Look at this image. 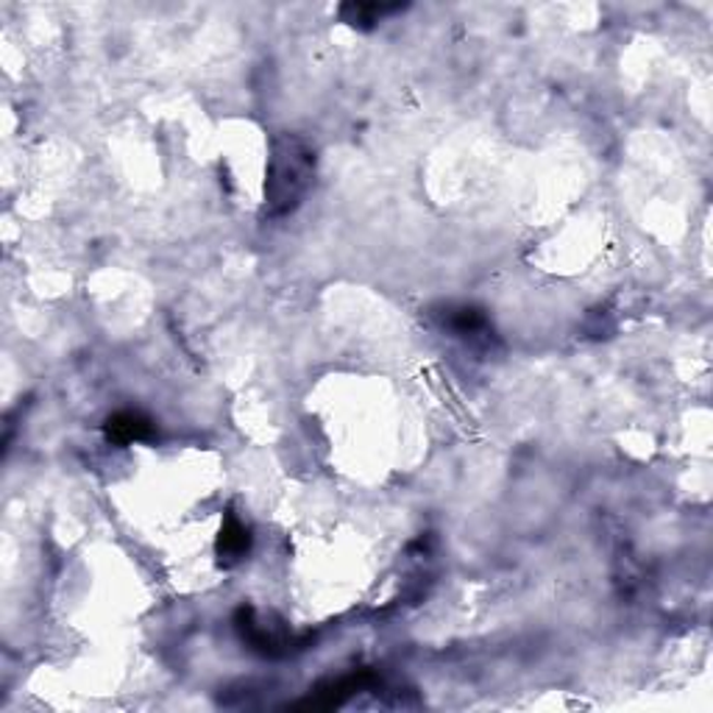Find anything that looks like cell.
<instances>
[{"label": "cell", "mask_w": 713, "mask_h": 713, "mask_svg": "<svg viewBox=\"0 0 713 713\" xmlns=\"http://www.w3.org/2000/svg\"><path fill=\"white\" fill-rule=\"evenodd\" d=\"M316 173V153L304 139L282 134L273 139L266 182V212L282 218L302 204Z\"/></svg>", "instance_id": "cell-1"}, {"label": "cell", "mask_w": 713, "mask_h": 713, "mask_svg": "<svg viewBox=\"0 0 713 713\" xmlns=\"http://www.w3.org/2000/svg\"><path fill=\"white\" fill-rule=\"evenodd\" d=\"M435 316L446 332H452L455 337H463V341L477 343L491 341L493 337L491 318L485 316V310L474 307V304H446Z\"/></svg>", "instance_id": "cell-2"}, {"label": "cell", "mask_w": 713, "mask_h": 713, "mask_svg": "<svg viewBox=\"0 0 713 713\" xmlns=\"http://www.w3.org/2000/svg\"><path fill=\"white\" fill-rule=\"evenodd\" d=\"M103 435L114 446H128V443L151 441L157 435L151 418L139 410H118L103 421Z\"/></svg>", "instance_id": "cell-3"}, {"label": "cell", "mask_w": 713, "mask_h": 713, "mask_svg": "<svg viewBox=\"0 0 713 713\" xmlns=\"http://www.w3.org/2000/svg\"><path fill=\"white\" fill-rule=\"evenodd\" d=\"M248 552H251V532L241 518L229 513L226 521H223L221 538H218V561H221L223 568H232L246 561Z\"/></svg>", "instance_id": "cell-4"}, {"label": "cell", "mask_w": 713, "mask_h": 713, "mask_svg": "<svg viewBox=\"0 0 713 713\" xmlns=\"http://www.w3.org/2000/svg\"><path fill=\"white\" fill-rule=\"evenodd\" d=\"M402 3H343L337 12H341L343 23L368 32V28H373L377 23H382L388 14H396L402 12Z\"/></svg>", "instance_id": "cell-5"}]
</instances>
